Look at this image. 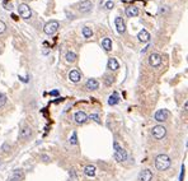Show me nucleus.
Wrapping results in <instances>:
<instances>
[{
    "mask_svg": "<svg viewBox=\"0 0 188 181\" xmlns=\"http://www.w3.org/2000/svg\"><path fill=\"white\" fill-rule=\"evenodd\" d=\"M41 159H43L45 162H50V161H51V158L48 157L47 154H41Z\"/></svg>",
    "mask_w": 188,
    "mask_h": 181,
    "instance_id": "obj_30",
    "label": "nucleus"
},
{
    "mask_svg": "<svg viewBox=\"0 0 188 181\" xmlns=\"http://www.w3.org/2000/svg\"><path fill=\"white\" fill-rule=\"evenodd\" d=\"M113 6H114V3H113V1H107V3H106V8H107V9H112Z\"/></svg>",
    "mask_w": 188,
    "mask_h": 181,
    "instance_id": "obj_31",
    "label": "nucleus"
},
{
    "mask_svg": "<svg viewBox=\"0 0 188 181\" xmlns=\"http://www.w3.org/2000/svg\"><path fill=\"white\" fill-rule=\"evenodd\" d=\"M102 47L106 51H111L112 50V40L109 37H104L102 40Z\"/></svg>",
    "mask_w": 188,
    "mask_h": 181,
    "instance_id": "obj_19",
    "label": "nucleus"
},
{
    "mask_svg": "<svg viewBox=\"0 0 188 181\" xmlns=\"http://www.w3.org/2000/svg\"><path fill=\"white\" fill-rule=\"evenodd\" d=\"M58 27H60V23H58L57 20H50V22H47L46 26L43 27V32L48 34V36H52V34H55L57 32Z\"/></svg>",
    "mask_w": 188,
    "mask_h": 181,
    "instance_id": "obj_3",
    "label": "nucleus"
},
{
    "mask_svg": "<svg viewBox=\"0 0 188 181\" xmlns=\"http://www.w3.org/2000/svg\"><path fill=\"white\" fill-rule=\"evenodd\" d=\"M113 82H114V76H112V75H104V84H106V86H112Z\"/></svg>",
    "mask_w": 188,
    "mask_h": 181,
    "instance_id": "obj_25",
    "label": "nucleus"
},
{
    "mask_svg": "<svg viewBox=\"0 0 188 181\" xmlns=\"http://www.w3.org/2000/svg\"><path fill=\"white\" fill-rule=\"evenodd\" d=\"M114 24H116V28L118 31V33H125L126 32V23L121 17H116L114 19Z\"/></svg>",
    "mask_w": 188,
    "mask_h": 181,
    "instance_id": "obj_9",
    "label": "nucleus"
},
{
    "mask_svg": "<svg viewBox=\"0 0 188 181\" xmlns=\"http://www.w3.org/2000/svg\"><path fill=\"white\" fill-rule=\"evenodd\" d=\"M8 181H19V180H18V179H15V177H13V176H10Z\"/></svg>",
    "mask_w": 188,
    "mask_h": 181,
    "instance_id": "obj_34",
    "label": "nucleus"
},
{
    "mask_svg": "<svg viewBox=\"0 0 188 181\" xmlns=\"http://www.w3.org/2000/svg\"><path fill=\"white\" fill-rule=\"evenodd\" d=\"M118 68H120V64H118V61L116 60V59H114V58L108 59V62H107V69H109V70H117Z\"/></svg>",
    "mask_w": 188,
    "mask_h": 181,
    "instance_id": "obj_17",
    "label": "nucleus"
},
{
    "mask_svg": "<svg viewBox=\"0 0 188 181\" xmlns=\"http://www.w3.org/2000/svg\"><path fill=\"white\" fill-rule=\"evenodd\" d=\"M118 102H120V96H118L117 92H113L112 95L109 96V98H108V105L109 106H114V105H117Z\"/></svg>",
    "mask_w": 188,
    "mask_h": 181,
    "instance_id": "obj_20",
    "label": "nucleus"
},
{
    "mask_svg": "<svg viewBox=\"0 0 188 181\" xmlns=\"http://www.w3.org/2000/svg\"><path fill=\"white\" fill-rule=\"evenodd\" d=\"M113 148H114V159L117 162H125L127 159V152L125 151L122 147L118 145L117 142L113 143Z\"/></svg>",
    "mask_w": 188,
    "mask_h": 181,
    "instance_id": "obj_2",
    "label": "nucleus"
},
{
    "mask_svg": "<svg viewBox=\"0 0 188 181\" xmlns=\"http://www.w3.org/2000/svg\"><path fill=\"white\" fill-rule=\"evenodd\" d=\"M18 13L23 19H29L32 17V12H31L29 5L26 4V3H20L18 5Z\"/></svg>",
    "mask_w": 188,
    "mask_h": 181,
    "instance_id": "obj_4",
    "label": "nucleus"
},
{
    "mask_svg": "<svg viewBox=\"0 0 188 181\" xmlns=\"http://www.w3.org/2000/svg\"><path fill=\"white\" fill-rule=\"evenodd\" d=\"M5 102H6V96L4 95V93L0 92V107L4 106V105H5Z\"/></svg>",
    "mask_w": 188,
    "mask_h": 181,
    "instance_id": "obj_27",
    "label": "nucleus"
},
{
    "mask_svg": "<svg viewBox=\"0 0 188 181\" xmlns=\"http://www.w3.org/2000/svg\"><path fill=\"white\" fill-rule=\"evenodd\" d=\"M31 135H32V129L29 126H23V129L19 133V137L22 139H28V138H31Z\"/></svg>",
    "mask_w": 188,
    "mask_h": 181,
    "instance_id": "obj_16",
    "label": "nucleus"
},
{
    "mask_svg": "<svg viewBox=\"0 0 188 181\" xmlns=\"http://www.w3.org/2000/svg\"><path fill=\"white\" fill-rule=\"evenodd\" d=\"M5 31H6V24L3 20H0V34H4Z\"/></svg>",
    "mask_w": 188,
    "mask_h": 181,
    "instance_id": "obj_29",
    "label": "nucleus"
},
{
    "mask_svg": "<svg viewBox=\"0 0 188 181\" xmlns=\"http://www.w3.org/2000/svg\"><path fill=\"white\" fill-rule=\"evenodd\" d=\"M69 143H70L71 145H76V144H78V134H76V131H72Z\"/></svg>",
    "mask_w": 188,
    "mask_h": 181,
    "instance_id": "obj_24",
    "label": "nucleus"
},
{
    "mask_svg": "<svg viewBox=\"0 0 188 181\" xmlns=\"http://www.w3.org/2000/svg\"><path fill=\"white\" fill-rule=\"evenodd\" d=\"M13 177H15V179H18L19 181H22L24 179V173H23V170H19V168H17L13 171Z\"/></svg>",
    "mask_w": 188,
    "mask_h": 181,
    "instance_id": "obj_22",
    "label": "nucleus"
},
{
    "mask_svg": "<svg viewBox=\"0 0 188 181\" xmlns=\"http://www.w3.org/2000/svg\"><path fill=\"white\" fill-rule=\"evenodd\" d=\"M83 36H84L85 38H90L93 36V31L92 28H89V27H84L83 28Z\"/></svg>",
    "mask_w": 188,
    "mask_h": 181,
    "instance_id": "obj_23",
    "label": "nucleus"
},
{
    "mask_svg": "<svg viewBox=\"0 0 188 181\" xmlns=\"http://www.w3.org/2000/svg\"><path fill=\"white\" fill-rule=\"evenodd\" d=\"M162 61H163L162 56L156 53L151 54L150 56H149V64H150V67H152V68H159L160 65H162Z\"/></svg>",
    "mask_w": 188,
    "mask_h": 181,
    "instance_id": "obj_7",
    "label": "nucleus"
},
{
    "mask_svg": "<svg viewBox=\"0 0 188 181\" xmlns=\"http://www.w3.org/2000/svg\"><path fill=\"white\" fill-rule=\"evenodd\" d=\"M169 111L168 110H164V109H162V110H158L155 112L154 115V119L158 121V123H164V121L168 120V117H169Z\"/></svg>",
    "mask_w": 188,
    "mask_h": 181,
    "instance_id": "obj_6",
    "label": "nucleus"
},
{
    "mask_svg": "<svg viewBox=\"0 0 188 181\" xmlns=\"http://www.w3.org/2000/svg\"><path fill=\"white\" fill-rule=\"evenodd\" d=\"M92 8H93V4L89 0H84V1H81L79 4V12H81V13H88L92 10Z\"/></svg>",
    "mask_w": 188,
    "mask_h": 181,
    "instance_id": "obj_11",
    "label": "nucleus"
},
{
    "mask_svg": "<svg viewBox=\"0 0 188 181\" xmlns=\"http://www.w3.org/2000/svg\"><path fill=\"white\" fill-rule=\"evenodd\" d=\"M74 119H75V123L76 124L81 125V124H85L86 123V120H88V115H86L84 111H78V112L75 114Z\"/></svg>",
    "mask_w": 188,
    "mask_h": 181,
    "instance_id": "obj_10",
    "label": "nucleus"
},
{
    "mask_svg": "<svg viewBox=\"0 0 188 181\" xmlns=\"http://www.w3.org/2000/svg\"><path fill=\"white\" fill-rule=\"evenodd\" d=\"M151 134L155 139L160 140V139H163L166 135V128L163 126V125H155V126L151 129Z\"/></svg>",
    "mask_w": 188,
    "mask_h": 181,
    "instance_id": "obj_5",
    "label": "nucleus"
},
{
    "mask_svg": "<svg viewBox=\"0 0 188 181\" xmlns=\"http://www.w3.org/2000/svg\"><path fill=\"white\" fill-rule=\"evenodd\" d=\"M126 14L127 17H130V18H132V17H137L139 15V8L135 5H131V6H127L126 8Z\"/></svg>",
    "mask_w": 188,
    "mask_h": 181,
    "instance_id": "obj_15",
    "label": "nucleus"
},
{
    "mask_svg": "<svg viewBox=\"0 0 188 181\" xmlns=\"http://www.w3.org/2000/svg\"><path fill=\"white\" fill-rule=\"evenodd\" d=\"M1 149H3V151H4L5 153H9V152H10V149H12V147H10V144H9V143H6V142H5V143L1 145Z\"/></svg>",
    "mask_w": 188,
    "mask_h": 181,
    "instance_id": "obj_28",
    "label": "nucleus"
},
{
    "mask_svg": "<svg viewBox=\"0 0 188 181\" xmlns=\"http://www.w3.org/2000/svg\"><path fill=\"white\" fill-rule=\"evenodd\" d=\"M85 87H86V89H89V90H95L99 88V82L97 81V79L90 78V79H88V82L85 83Z\"/></svg>",
    "mask_w": 188,
    "mask_h": 181,
    "instance_id": "obj_13",
    "label": "nucleus"
},
{
    "mask_svg": "<svg viewBox=\"0 0 188 181\" xmlns=\"http://www.w3.org/2000/svg\"><path fill=\"white\" fill-rule=\"evenodd\" d=\"M95 171H97V168H95V166H94V165H86L85 168H84V173L88 177L95 176Z\"/></svg>",
    "mask_w": 188,
    "mask_h": 181,
    "instance_id": "obj_18",
    "label": "nucleus"
},
{
    "mask_svg": "<svg viewBox=\"0 0 188 181\" xmlns=\"http://www.w3.org/2000/svg\"><path fill=\"white\" fill-rule=\"evenodd\" d=\"M69 79H70L72 83H79L80 79H81V74H80L79 70L74 69V70H71L70 73H69Z\"/></svg>",
    "mask_w": 188,
    "mask_h": 181,
    "instance_id": "obj_12",
    "label": "nucleus"
},
{
    "mask_svg": "<svg viewBox=\"0 0 188 181\" xmlns=\"http://www.w3.org/2000/svg\"><path fill=\"white\" fill-rule=\"evenodd\" d=\"M170 165H172V161H170L169 156L162 153V154H158L155 157V167L159 171H165V170H168Z\"/></svg>",
    "mask_w": 188,
    "mask_h": 181,
    "instance_id": "obj_1",
    "label": "nucleus"
},
{
    "mask_svg": "<svg viewBox=\"0 0 188 181\" xmlns=\"http://www.w3.org/2000/svg\"><path fill=\"white\" fill-rule=\"evenodd\" d=\"M89 119L93 120V121H95L97 124H102V120H100V117H99L98 114H92V115L89 116Z\"/></svg>",
    "mask_w": 188,
    "mask_h": 181,
    "instance_id": "obj_26",
    "label": "nucleus"
},
{
    "mask_svg": "<svg viewBox=\"0 0 188 181\" xmlns=\"http://www.w3.org/2000/svg\"><path fill=\"white\" fill-rule=\"evenodd\" d=\"M76 54L75 53H72V51H68L65 55V59H66V61L68 62H75L76 61Z\"/></svg>",
    "mask_w": 188,
    "mask_h": 181,
    "instance_id": "obj_21",
    "label": "nucleus"
},
{
    "mask_svg": "<svg viewBox=\"0 0 188 181\" xmlns=\"http://www.w3.org/2000/svg\"><path fill=\"white\" fill-rule=\"evenodd\" d=\"M137 38H139L140 42H149V41H150V33H149L146 29H142L139 32Z\"/></svg>",
    "mask_w": 188,
    "mask_h": 181,
    "instance_id": "obj_14",
    "label": "nucleus"
},
{
    "mask_svg": "<svg viewBox=\"0 0 188 181\" xmlns=\"http://www.w3.org/2000/svg\"><path fill=\"white\" fill-rule=\"evenodd\" d=\"M69 173H70V176H72V179H76V176H75V172H74V170H70V171H69Z\"/></svg>",
    "mask_w": 188,
    "mask_h": 181,
    "instance_id": "obj_33",
    "label": "nucleus"
},
{
    "mask_svg": "<svg viewBox=\"0 0 188 181\" xmlns=\"http://www.w3.org/2000/svg\"><path fill=\"white\" fill-rule=\"evenodd\" d=\"M58 93L60 92H58L57 89H54V90H51L50 92V96H58Z\"/></svg>",
    "mask_w": 188,
    "mask_h": 181,
    "instance_id": "obj_32",
    "label": "nucleus"
},
{
    "mask_svg": "<svg viewBox=\"0 0 188 181\" xmlns=\"http://www.w3.org/2000/svg\"><path fill=\"white\" fill-rule=\"evenodd\" d=\"M151 179H152V172L148 168L142 170L137 176V181H151Z\"/></svg>",
    "mask_w": 188,
    "mask_h": 181,
    "instance_id": "obj_8",
    "label": "nucleus"
}]
</instances>
